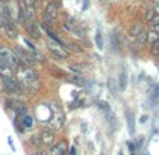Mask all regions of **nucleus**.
<instances>
[{
  "label": "nucleus",
  "mask_w": 159,
  "mask_h": 155,
  "mask_svg": "<svg viewBox=\"0 0 159 155\" xmlns=\"http://www.w3.org/2000/svg\"><path fill=\"white\" fill-rule=\"evenodd\" d=\"M24 6H35V0H23Z\"/></svg>",
  "instance_id": "nucleus-28"
},
{
  "label": "nucleus",
  "mask_w": 159,
  "mask_h": 155,
  "mask_svg": "<svg viewBox=\"0 0 159 155\" xmlns=\"http://www.w3.org/2000/svg\"><path fill=\"white\" fill-rule=\"evenodd\" d=\"M14 51L17 52L18 57H20L21 63H24V65L31 66L34 62H35V61H34V58H33V55H31V52H28L27 49H23V48H21L20 45H16V47H14Z\"/></svg>",
  "instance_id": "nucleus-5"
},
{
  "label": "nucleus",
  "mask_w": 159,
  "mask_h": 155,
  "mask_svg": "<svg viewBox=\"0 0 159 155\" xmlns=\"http://www.w3.org/2000/svg\"><path fill=\"white\" fill-rule=\"evenodd\" d=\"M16 75H17V81L20 82L23 89H34L35 82H37V72L31 66L20 63L17 66Z\"/></svg>",
  "instance_id": "nucleus-1"
},
{
  "label": "nucleus",
  "mask_w": 159,
  "mask_h": 155,
  "mask_svg": "<svg viewBox=\"0 0 159 155\" xmlns=\"http://www.w3.org/2000/svg\"><path fill=\"white\" fill-rule=\"evenodd\" d=\"M158 40H159L158 33H153V31H149V33H148V42H149V44H153V42H156Z\"/></svg>",
  "instance_id": "nucleus-21"
},
{
  "label": "nucleus",
  "mask_w": 159,
  "mask_h": 155,
  "mask_svg": "<svg viewBox=\"0 0 159 155\" xmlns=\"http://www.w3.org/2000/svg\"><path fill=\"white\" fill-rule=\"evenodd\" d=\"M156 58H158V59H159V54H158V55H156Z\"/></svg>",
  "instance_id": "nucleus-38"
},
{
  "label": "nucleus",
  "mask_w": 159,
  "mask_h": 155,
  "mask_svg": "<svg viewBox=\"0 0 159 155\" xmlns=\"http://www.w3.org/2000/svg\"><path fill=\"white\" fill-rule=\"evenodd\" d=\"M47 48L51 54H54L57 58H61V59H66V58H69V52L65 49V47H62L61 44L55 41H48L47 42Z\"/></svg>",
  "instance_id": "nucleus-4"
},
{
  "label": "nucleus",
  "mask_w": 159,
  "mask_h": 155,
  "mask_svg": "<svg viewBox=\"0 0 159 155\" xmlns=\"http://www.w3.org/2000/svg\"><path fill=\"white\" fill-rule=\"evenodd\" d=\"M108 87H110V90H111V93H117V87H116V83H114V86H113V79H108Z\"/></svg>",
  "instance_id": "nucleus-27"
},
{
  "label": "nucleus",
  "mask_w": 159,
  "mask_h": 155,
  "mask_svg": "<svg viewBox=\"0 0 159 155\" xmlns=\"http://www.w3.org/2000/svg\"><path fill=\"white\" fill-rule=\"evenodd\" d=\"M68 152V143L65 140L58 141V144H52L49 147V155H65Z\"/></svg>",
  "instance_id": "nucleus-7"
},
{
  "label": "nucleus",
  "mask_w": 159,
  "mask_h": 155,
  "mask_svg": "<svg viewBox=\"0 0 159 155\" xmlns=\"http://www.w3.org/2000/svg\"><path fill=\"white\" fill-rule=\"evenodd\" d=\"M13 75H14V68L10 65H7V63H0V76H2V79L3 78H13Z\"/></svg>",
  "instance_id": "nucleus-10"
},
{
  "label": "nucleus",
  "mask_w": 159,
  "mask_h": 155,
  "mask_svg": "<svg viewBox=\"0 0 159 155\" xmlns=\"http://www.w3.org/2000/svg\"><path fill=\"white\" fill-rule=\"evenodd\" d=\"M97 106H99L100 109H103L104 111H107V110H110V106L106 103V101H97Z\"/></svg>",
  "instance_id": "nucleus-25"
},
{
  "label": "nucleus",
  "mask_w": 159,
  "mask_h": 155,
  "mask_svg": "<svg viewBox=\"0 0 159 155\" xmlns=\"http://www.w3.org/2000/svg\"><path fill=\"white\" fill-rule=\"evenodd\" d=\"M151 31H153V33H158V34H159V24H153L152 27H151Z\"/></svg>",
  "instance_id": "nucleus-31"
},
{
  "label": "nucleus",
  "mask_w": 159,
  "mask_h": 155,
  "mask_svg": "<svg viewBox=\"0 0 159 155\" xmlns=\"http://www.w3.org/2000/svg\"><path fill=\"white\" fill-rule=\"evenodd\" d=\"M39 138H41V144L45 147H51L55 143V134L51 130H44L39 134Z\"/></svg>",
  "instance_id": "nucleus-9"
},
{
  "label": "nucleus",
  "mask_w": 159,
  "mask_h": 155,
  "mask_svg": "<svg viewBox=\"0 0 159 155\" xmlns=\"http://www.w3.org/2000/svg\"><path fill=\"white\" fill-rule=\"evenodd\" d=\"M118 83H120V90H121V92H123V90H125V87H127V72L125 71H121Z\"/></svg>",
  "instance_id": "nucleus-15"
},
{
  "label": "nucleus",
  "mask_w": 159,
  "mask_h": 155,
  "mask_svg": "<svg viewBox=\"0 0 159 155\" xmlns=\"http://www.w3.org/2000/svg\"><path fill=\"white\" fill-rule=\"evenodd\" d=\"M132 155H134V154H132Z\"/></svg>",
  "instance_id": "nucleus-39"
},
{
  "label": "nucleus",
  "mask_w": 159,
  "mask_h": 155,
  "mask_svg": "<svg viewBox=\"0 0 159 155\" xmlns=\"http://www.w3.org/2000/svg\"><path fill=\"white\" fill-rule=\"evenodd\" d=\"M63 121H65V116H63L62 111H59V113H54L52 119L48 121V127L51 128V131H58V130L62 128Z\"/></svg>",
  "instance_id": "nucleus-6"
},
{
  "label": "nucleus",
  "mask_w": 159,
  "mask_h": 155,
  "mask_svg": "<svg viewBox=\"0 0 159 155\" xmlns=\"http://www.w3.org/2000/svg\"><path fill=\"white\" fill-rule=\"evenodd\" d=\"M23 6H24V4H23ZM24 10H25V18H27L30 23H34L35 17H37L35 6H24Z\"/></svg>",
  "instance_id": "nucleus-11"
},
{
  "label": "nucleus",
  "mask_w": 159,
  "mask_h": 155,
  "mask_svg": "<svg viewBox=\"0 0 159 155\" xmlns=\"http://www.w3.org/2000/svg\"><path fill=\"white\" fill-rule=\"evenodd\" d=\"M153 2V4H155V6H159V0H152Z\"/></svg>",
  "instance_id": "nucleus-35"
},
{
  "label": "nucleus",
  "mask_w": 159,
  "mask_h": 155,
  "mask_svg": "<svg viewBox=\"0 0 159 155\" xmlns=\"http://www.w3.org/2000/svg\"><path fill=\"white\" fill-rule=\"evenodd\" d=\"M37 155H47V154H45V152H38Z\"/></svg>",
  "instance_id": "nucleus-36"
},
{
  "label": "nucleus",
  "mask_w": 159,
  "mask_h": 155,
  "mask_svg": "<svg viewBox=\"0 0 159 155\" xmlns=\"http://www.w3.org/2000/svg\"><path fill=\"white\" fill-rule=\"evenodd\" d=\"M87 4H89V0H84V4H83V10L87 9Z\"/></svg>",
  "instance_id": "nucleus-33"
},
{
  "label": "nucleus",
  "mask_w": 159,
  "mask_h": 155,
  "mask_svg": "<svg viewBox=\"0 0 159 155\" xmlns=\"http://www.w3.org/2000/svg\"><path fill=\"white\" fill-rule=\"evenodd\" d=\"M84 68H86L84 65H79V63H72V65H69L70 71L75 72V73H79V75H80L82 72H84Z\"/></svg>",
  "instance_id": "nucleus-17"
},
{
  "label": "nucleus",
  "mask_w": 159,
  "mask_h": 155,
  "mask_svg": "<svg viewBox=\"0 0 159 155\" xmlns=\"http://www.w3.org/2000/svg\"><path fill=\"white\" fill-rule=\"evenodd\" d=\"M127 121H128V130H129V133L131 134H134V125H135V123H134V116H132V113H127Z\"/></svg>",
  "instance_id": "nucleus-16"
},
{
  "label": "nucleus",
  "mask_w": 159,
  "mask_h": 155,
  "mask_svg": "<svg viewBox=\"0 0 159 155\" xmlns=\"http://www.w3.org/2000/svg\"><path fill=\"white\" fill-rule=\"evenodd\" d=\"M69 155H76V149H75V148H70V152H69Z\"/></svg>",
  "instance_id": "nucleus-32"
},
{
  "label": "nucleus",
  "mask_w": 159,
  "mask_h": 155,
  "mask_svg": "<svg viewBox=\"0 0 159 155\" xmlns=\"http://www.w3.org/2000/svg\"><path fill=\"white\" fill-rule=\"evenodd\" d=\"M24 42H25V44H27V45H28V48H30V49H31V51H37V48H35V47H34V45H33V44H31V42H30V41H28V40H24Z\"/></svg>",
  "instance_id": "nucleus-30"
},
{
  "label": "nucleus",
  "mask_w": 159,
  "mask_h": 155,
  "mask_svg": "<svg viewBox=\"0 0 159 155\" xmlns=\"http://www.w3.org/2000/svg\"><path fill=\"white\" fill-rule=\"evenodd\" d=\"M31 143H33L34 145H37V147L42 145V144H41V138H39V135H33V137H31Z\"/></svg>",
  "instance_id": "nucleus-24"
},
{
  "label": "nucleus",
  "mask_w": 159,
  "mask_h": 155,
  "mask_svg": "<svg viewBox=\"0 0 159 155\" xmlns=\"http://www.w3.org/2000/svg\"><path fill=\"white\" fill-rule=\"evenodd\" d=\"M0 59H2V62L7 63L13 68H17L21 63V59L17 55V52L9 47H3V45L0 47Z\"/></svg>",
  "instance_id": "nucleus-2"
},
{
  "label": "nucleus",
  "mask_w": 159,
  "mask_h": 155,
  "mask_svg": "<svg viewBox=\"0 0 159 155\" xmlns=\"http://www.w3.org/2000/svg\"><path fill=\"white\" fill-rule=\"evenodd\" d=\"M2 85H3L4 90L10 95H20L23 92V87H21L20 82L14 78H3L2 79Z\"/></svg>",
  "instance_id": "nucleus-3"
},
{
  "label": "nucleus",
  "mask_w": 159,
  "mask_h": 155,
  "mask_svg": "<svg viewBox=\"0 0 159 155\" xmlns=\"http://www.w3.org/2000/svg\"><path fill=\"white\" fill-rule=\"evenodd\" d=\"M23 125H24L25 128L33 127V119H31L28 114H24V116H23Z\"/></svg>",
  "instance_id": "nucleus-19"
},
{
  "label": "nucleus",
  "mask_w": 159,
  "mask_h": 155,
  "mask_svg": "<svg viewBox=\"0 0 159 155\" xmlns=\"http://www.w3.org/2000/svg\"><path fill=\"white\" fill-rule=\"evenodd\" d=\"M4 30L10 38H17V30H16L14 23H4Z\"/></svg>",
  "instance_id": "nucleus-13"
},
{
  "label": "nucleus",
  "mask_w": 159,
  "mask_h": 155,
  "mask_svg": "<svg viewBox=\"0 0 159 155\" xmlns=\"http://www.w3.org/2000/svg\"><path fill=\"white\" fill-rule=\"evenodd\" d=\"M96 44H97V48H99V49H103V37H102V33H100V31L96 33Z\"/></svg>",
  "instance_id": "nucleus-23"
},
{
  "label": "nucleus",
  "mask_w": 159,
  "mask_h": 155,
  "mask_svg": "<svg viewBox=\"0 0 159 155\" xmlns=\"http://www.w3.org/2000/svg\"><path fill=\"white\" fill-rule=\"evenodd\" d=\"M151 24H152V26H153V24H159V14L153 16V18L151 20Z\"/></svg>",
  "instance_id": "nucleus-29"
},
{
  "label": "nucleus",
  "mask_w": 159,
  "mask_h": 155,
  "mask_svg": "<svg viewBox=\"0 0 159 155\" xmlns=\"http://www.w3.org/2000/svg\"><path fill=\"white\" fill-rule=\"evenodd\" d=\"M137 41H138L141 45L147 44V42H148V33H147V31H141V33L137 35Z\"/></svg>",
  "instance_id": "nucleus-18"
},
{
  "label": "nucleus",
  "mask_w": 159,
  "mask_h": 155,
  "mask_svg": "<svg viewBox=\"0 0 159 155\" xmlns=\"http://www.w3.org/2000/svg\"><path fill=\"white\" fill-rule=\"evenodd\" d=\"M44 14L47 16V17L51 18L52 21L57 20L58 16H59V7H58V3H57V2H49V3L47 4V7H45Z\"/></svg>",
  "instance_id": "nucleus-8"
},
{
  "label": "nucleus",
  "mask_w": 159,
  "mask_h": 155,
  "mask_svg": "<svg viewBox=\"0 0 159 155\" xmlns=\"http://www.w3.org/2000/svg\"><path fill=\"white\" fill-rule=\"evenodd\" d=\"M153 16H155V12H153V9H151V10H148L147 13H145V18H147L148 21H151L153 18Z\"/></svg>",
  "instance_id": "nucleus-26"
},
{
  "label": "nucleus",
  "mask_w": 159,
  "mask_h": 155,
  "mask_svg": "<svg viewBox=\"0 0 159 155\" xmlns=\"http://www.w3.org/2000/svg\"><path fill=\"white\" fill-rule=\"evenodd\" d=\"M31 55H33V58H34V61H38V62H45V58H44V55L41 54V52H38V51H31Z\"/></svg>",
  "instance_id": "nucleus-20"
},
{
  "label": "nucleus",
  "mask_w": 159,
  "mask_h": 155,
  "mask_svg": "<svg viewBox=\"0 0 159 155\" xmlns=\"http://www.w3.org/2000/svg\"><path fill=\"white\" fill-rule=\"evenodd\" d=\"M72 83H76V85H79V86H84V81H83V78H80V76H72L69 79Z\"/></svg>",
  "instance_id": "nucleus-22"
},
{
  "label": "nucleus",
  "mask_w": 159,
  "mask_h": 155,
  "mask_svg": "<svg viewBox=\"0 0 159 155\" xmlns=\"http://www.w3.org/2000/svg\"><path fill=\"white\" fill-rule=\"evenodd\" d=\"M153 12H155V14H159V6H155V9H153Z\"/></svg>",
  "instance_id": "nucleus-34"
},
{
  "label": "nucleus",
  "mask_w": 159,
  "mask_h": 155,
  "mask_svg": "<svg viewBox=\"0 0 159 155\" xmlns=\"http://www.w3.org/2000/svg\"><path fill=\"white\" fill-rule=\"evenodd\" d=\"M27 31H28V34H30L31 38H34V40H38L39 37H41V33H39L38 27H37L34 23H30V24H28Z\"/></svg>",
  "instance_id": "nucleus-12"
},
{
  "label": "nucleus",
  "mask_w": 159,
  "mask_h": 155,
  "mask_svg": "<svg viewBox=\"0 0 159 155\" xmlns=\"http://www.w3.org/2000/svg\"><path fill=\"white\" fill-rule=\"evenodd\" d=\"M141 31H144V30H142L141 24H132L131 27H129L128 33H129V35H131V37H135V38H137V35H138Z\"/></svg>",
  "instance_id": "nucleus-14"
},
{
  "label": "nucleus",
  "mask_w": 159,
  "mask_h": 155,
  "mask_svg": "<svg viewBox=\"0 0 159 155\" xmlns=\"http://www.w3.org/2000/svg\"><path fill=\"white\" fill-rule=\"evenodd\" d=\"M118 155H123V151H120V152H118Z\"/></svg>",
  "instance_id": "nucleus-37"
}]
</instances>
